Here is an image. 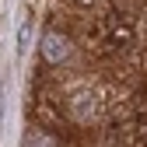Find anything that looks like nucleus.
Instances as JSON below:
<instances>
[{"mask_svg":"<svg viewBox=\"0 0 147 147\" xmlns=\"http://www.w3.org/2000/svg\"><path fill=\"white\" fill-rule=\"evenodd\" d=\"M77 7H98V4H105V0H74Z\"/></svg>","mask_w":147,"mask_h":147,"instance_id":"7ed1b4c3","label":"nucleus"},{"mask_svg":"<svg viewBox=\"0 0 147 147\" xmlns=\"http://www.w3.org/2000/svg\"><path fill=\"white\" fill-rule=\"evenodd\" d=\"M39 56H42L46 67L63 70V67H70L74 60H77V42H74L70 32H63V28H56V25H49V28L42 32V39H39Z\"/></svg>","mask_w":147,"mask_h":147,"instance_id":"f257e3e1","label":"nucleus"},{"mask_svg":"<svg viewBox=\"0 0 147 147\" xmlns=\"http://www.w3.org/2000/svg\"><path fill=\"white\" fill-rule=\"evenodd\" d=\"M67 116H70L74 123H81V126H91V123L102 116V98H98V91H91V88L70 91V98H67Z\"/></svg>","mask_w":147,"mask_h":147,"instance_id":"f03ea898","label":"nucleus"}]
</instances>
